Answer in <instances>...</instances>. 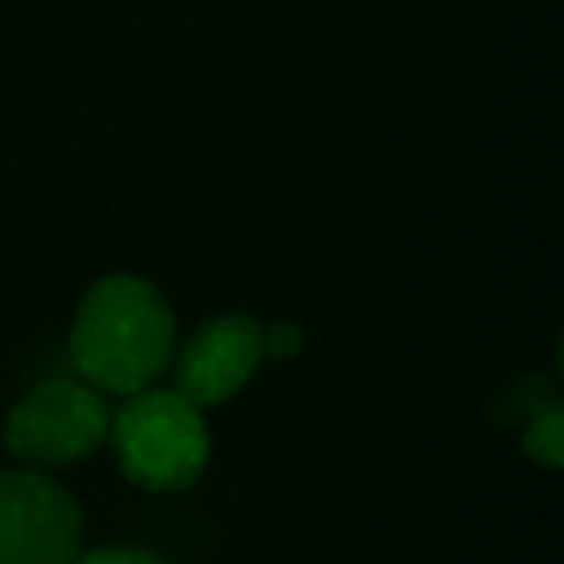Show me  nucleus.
<instances>
[{
  "label": "nucleus",
  "instance_id": "obj_8",
  "mask_svg": "<svg viewBox=\"0 0 564 564\" xmlns=\"http://www.w3.org/2000/svg\"><path fill=\"white\" fill-rule=\"evenodd\" d=\"M74 564H166L163 556L148 553V549H94V553H78Z\"/></svg>",
  "mask_w": 564,
  "mask_h": 564
},
{
  "label": "nucleus",
  "instance_id": "obj_3",
  "mask_svg": "<svg viewBox=\"0 0 564 564\" xmlns=\"http://www.w3.org/2000/svg\"><path fill=\"white\" fill-rule=\"evenodd\" d=\"M109 402L82 379H40L4 422V445L24 468L55 471L82 464L109 437Z\"/></svg>",
  "mask_w": 564,
  "mask_h": 564
},
{
  "label": "nucleus",
  "instance_id": "obj_7",
  "mask_svg": "<svg viewBox=\"0 0 564 564\" xmlns=\"http://www.w3.org/2000/svg\"><path fill=\"white\" fill-rule=\"evenodd\" d=\"M259 348H263V360H294L306 348V329L299 322L259 325Z\"/></svg>",
  "mask_w": 564,
  "mask_h": 564
},
{
  "label": "nucleus",
  "instance_id": "obj_6",
  "mask_svg": "<svg viewBox=\"0 0 564 564\" xmlns=\"http://www.w3.org/2000/svg\"><path fill=\"white\" fill-rule=\"evenodd\" d=\"M522 448L533 464H541V468H549V471H556L564 464V414L553 399L530 410Z\"/></svg>",
  "mask_w": 564,
  "mask_h": 564
},
{
  "label": "nucleus",
  "instance_id": "obj_2",
  "mask_svg": "<svg viewBox=\"0 0 564 564\" xmlns=\"http://www.w3.org/2000/svg\"><path fill=\"white\" fill-rule=\"evenodd\" d=\"M109 441L128 484L151 495L189 491L205 476L213 453L205 414L174 387L128 394L109 417Z\"/></svg>",
  "mask_w": 564,
  "mask_h": 564
},
{
  "label": "nucleus",
  "instance_id": "obj_1",
  "mask_svg": "<svg viewBox=\"0 0 564 564\" xmlns=\"http://www.w3.org/2000/svg\"><path fill=\"white\" fill-rule=\"evenodd\" d=\"M178 348V322L155 282L105 274L78 302L70 364L101 394H140L163 379Z\"/></svg>",
  "mask_w": 564,
  "mask_h": 564
},
{
  "label": "nucleus",
  "instance_id": "obj_5",
  "mask_svg": "<svg viewBox=\"0 0 564 564\" xmlns=\"http://www.w3.org/2000/svg\"><path fill=\"white\" fill-rule=\"evenodd\" d=\"M263 364L259 322L248 314H217L174 348V391L197 410L232 402Z\"/></svg>",
  "mask_w": 564,
  "mask_h": 564
},
{
  "label": "nucleus",
  "instance_id": "obj_4",
  "mask_svg": "<svg viewBox=\"0 0 564 564\" xmlns=\"http://www.w3.org/2000/svg\"><path fill=\"white\" fill-rule=\"evenodd\" d=\"M86 518L70 487L40 468L0 471V564H74Z\"/></svg>",
  "mask_w": 564,
  "mask_h": 564
}]
</instances>
